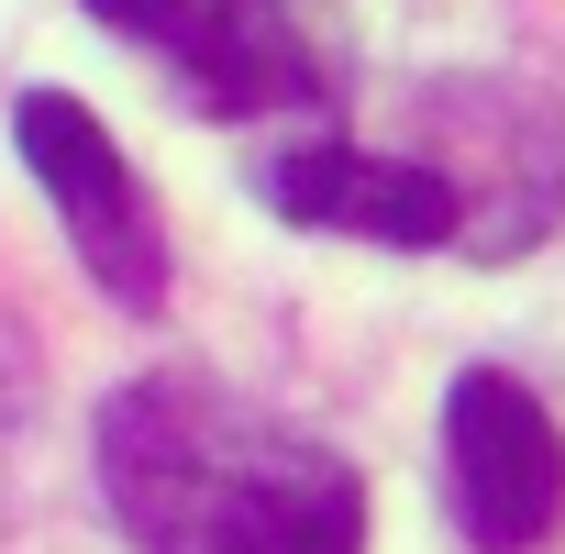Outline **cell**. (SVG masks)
<instances>
[{"label":"cell","mask_w":565,"mask_h":554,"mask_svg":"<svg viewBox=\"0 0 565 554\" xmlns=\"http://www.w3.org/2000/svg\"><path fill=\"white\" fill-rule=\"evenodd\" d=\"M100 488L134 554H355L344 455L211 377H145L100 411Z\"/></svg>","instance_id":"6da1fadb"},{"label":"cell","mask_w":565,"mask_h":554,"mask_svg":"<svg viewBox=\"0 0 565 554\" xmlns=\"http://www.w3.org/2000/svg\"><path fill=\"white\" fill-rule=\"evenodd\" d=\"M12 134H23V167L45 178V200H56L78 266L100 277L122 311H156V300H167V233H156V200H145V178L122 167V145H111L67 89H23Z\"/></svg>","instance_id":"7a4b0ae2"},{"label":"cell","mask_w":565,"mask_h":554,"mask_svg":"<svg viewBox=\"0 0 565 554\" xmlns=\"http://www.w3.org/2000/svg\"><path fill=\"white\" fill-rule=\"evenodd\" d=\"M444 488H455V521L477 554H532L565 510V444L543 422V399L499 366L455 377L444 399Z\"/></svg>","instance_id":"3957f363"},{"label":"cell","mask_w":565,"mask_h":554,"mask_svg":"<svg viewBox=\"0 0 565 554\" xmlns=\"http://www.w3.org/2000/svg\"><path fill=\"white\" fill-rule=\"evenodd\" d=\"M266 211L344 222V233H377V244H455V222H466L455 178H433V167H377V156H344V145L277 156V167H266Z\"/></svg>","instance_id":"277c9868"},{"label":"cell","mask_w":565,"mask_h":554,"mask_svg":"<svg viewBox=\"0 0 565 554\" xmlns=\"http://www.w3.org/2000/svg\"><path fill=\"white\" fill-rule=\"evenodd\" d=\"M167 56L189 67V100L200 111H266V100H300L311 89V56L277 34L255 0H200V23Z\"/></svg>","instance_id":"5b68a950"},{"label":"cell","mask_w":565,"mask_h":554,"mask_svg":"<svg viewBox=\"0 0 565 554\" xmlns=\"http://www.w3.org/2000/svg\"><path fill=\"white\" fill-rule=\"evenodd\" d=\"M89 12H100L111 34H145V45H178V34L200 23V0H89Z\"/></svg>","instance_id":"8992f818"}]
</instances>
